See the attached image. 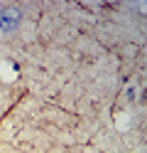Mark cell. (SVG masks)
<instances>
[{
	"label": "cell",
	"mask_w": 147,
	"mask_h": 153,
	"mask_svg": "<svg viewBox=\"0 0 147 153\" xmlns=\"http://www.w3.org/2000/svg\"><path fill=\"white\" fill-rule=\"evenodd\" d=\"M17 10H12V13H0V22L5 25V30H12V27L17 25Z\"/></svg>",
	"instance_id": "cell-1"
}]
</instances>
